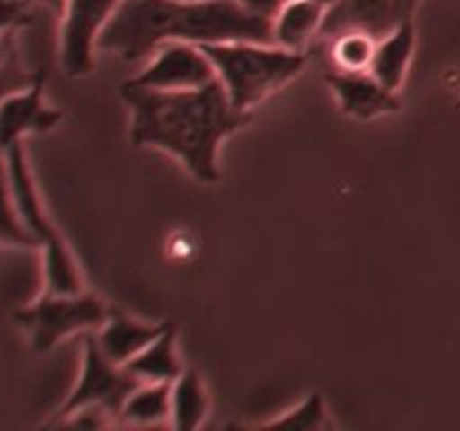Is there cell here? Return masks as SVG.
<instances>
[{
  "instance_id": "8",
  "label": "cell",
  "mask_w": 460,
  "mask_h": 431,
  "mask_svg": "<svg viewBox=\"0 0 460 431\" xmlns=\"http://www.w3.org/2000/svg\"><path fill=\"white\" fill-rule=\"evenodd\" d=\"M218 79L205 49L187 40L162 43L130 84L148 90H193Z\"/></svg>"
},
{
  "instance_id": "16",
  "label": "cell",
  "mask_w": 460,
  "mask_h": 431,
  "mask_svg": "<svg viewBox=\"0 0 460 431\" xmlns=\"http://www.w3.org/2000/svg\"><path fill=\"white\" fill-rule=\"evenodd\" d=\"M126 368L142 382H169L171 384L184 371L182 364H180L178 348H175L173 328H166L142 353L135 355L126 364Z\"/></svg>"
},
{
  "instance_id": "20",
  "label": "cell",
  "mask_w": 460,
  "mask_h": 431,
  "mask_svg": "<svg viewBox=\"0 0 460 431\" xmlns=\"http://www.w3.org/2000/svg\"><path fill=\"white\" fill-rule=\"evenodd\" d=\"M265 427H272V429L274 427H288V429H322V427H326L323 400L319 398V393H313L305 402L292 409L290 413L277 418V420H270Z\"/></svg>"
},
{
  "instance_id": "4",
  "label": "cell",
  "mask_w": 460,
  "mask_h": 431,
  "mask_svg": "<svg viewBox=\"0 0 460 431\" xmlns=\"http://www.w3.org/2000/svg\"><path fill=\"white\" fill-rule=\"evenodd\" d=\"M4 157H7L13 202H16V211L21 216L22 227L34 238L36 247L43 250L45 286H48L49 292H58V295L84 292V281H81V272L75 263V256H72L70 247L66 245L63 236L49 220L48 211H45L43 202L39 198V191H36L22 144L9 148Z\"/></svg>"
},
{
  "instance_id": "3",
  "label": "cell",
  "mask_w": 460,
  "mask_h": 431,
  "mask_svg": "<svg viewBox=\"0 0 460 431\" xmlns=\"http://www.w3.org/2000/svg\"><path fill=\"white\" fill-rule=\"evenodd\" d=\"M216 67L218 81L238 110H250L268 94L295 79L305 66L301 52H290L274 43L229 40L200 45Z\"/></svg>"
},
{
  "instance_id": "10",
  "label": "cell",
  "mask_w": 460,
  "mask_h": 431,
  "mask_svg": "<svg viewBox=\"0 0 460 431\" xmlns=\"http://www.w3.org/2000/svg\"><path fill=\"white\" fill-rule=\"evenodd\" d=\"M420 0H340L326 13L322 34L335 36L349 27H362L382 39L395 25L411 18Z\"/></svg>"
},
{
  "instance_id": "7",
  "label": "cell",
  "mask_w": 460,
  "mask_h": 431,
  "mask_svg": "<svg viewBox=\"0 0 460 431\" xmlns=\"http://www.w3.org/2000/svg\"><path fill=\"white\" fill-rule=\"evenodd\" d=\"M121 0H67L61 13V66L66 75L85 76L94 67V49Z\"/></svg>"
},
{
  "instance_id": "9",
  "label": "cell",
  "mask_w": 460,
  "mask_h": 431,
  "mask_svg": "<svg viewBox=\"0 0 460 431\" xmlns=\"http://www.w3.org/2000/svg\"><path fill=\"white\" fill-rule=\"evenodd\" d=\"M61 119V112L48 108L43 101V75L39 72L34 84L21 92L12 94L0 106V151L22 144L30 133L52 130Z\"/></svg>"
},
{
  "instance_id": "14",
  "label": "cell",
  "mask_w": 460,
  "mask_h": 431,
  "mask_svg": "<svg viewBox=\"0 0 460 431\" xmlns=\"http://www.w3.org/2000/svg\"><path fill=\"white\" fill-rule=\"evenodd\" d=\"M413 48H416V27L411 18L395 25L389 34L377 39L376 57L371 63V75L380 81L385 88L398 92L407 79L409 63H411Z\"/></svg>"
},
{
  "instance_id": "6",
  "label": "cell",
  "mask_w": 460,
  "mask_h": 431,
  "mask_svg": "<svg viewBox=\"0 0 460 431\" xmlns=\"http://www.w3.org/2000/svg\"><path fill=\"white\" fill-rule=\"evenodd\" d=\"M139 384H142V380H137L128 368L111 362L102 353L97 337H88L84 344V362H81L79 382H76L67 402L61 407L58 416L66 418L75 413L76 409L93 407V404L106 409L111 416H119L128 395Z\"/></svg>"
},
{
  "instance_id": "22",
  "label": "cell",
  "mask_w": 460,
  "mask_h": 431,
  "mask_svg": "<svg viewBox=\"0 0 460 431\" xmlns=\"http://www.w3.org/2000/svg\"><path fill=\"white\" fill-rule=\"evenodd\" d=\"M25 18L22 0H0V30L9 31Z\"/></svg>"
},
{
  "instance_id": "15",
  "label": "cell",
  "mask_w": 460,
  "mask_h": 431,
  "mask_svg": "<svg viewBox=\"0 0 460 431\" xmlns=\"http://www.w3.org/2000/svg\"><path fill=\"white\" fill-rule=\"evenodd\" d=\"M207 411H209V400L200 373L184 368L171 382V427L184 431L198 429L205 422Z\"/></svg>"
},
{
  "instance_id": "26",
  "label": "cell",
  "mask_w": 460,
  "mask_h": 431,
  "mask_svg": "<svg viewBox=\"0 0 460 431\" xmlns=\"http://www.w3.org/2000/svg\"><path fill=\"white\" fill-rule=\"evenodd\" d=\"M3 49H4V31L0 30V52H3Z\"/></svg>"
},
{
  "instance_id": "17",
  "label": "cell",
  "mask_w": 460,
  "mask_h": 431,
  "mask_svg": "<svg viewBox=\"0 0 460 431\" xmlns=\"http://www.w3.org/2000/svg\"><path fill=\"white\" fill-rule=\"evenodd\" d=\"M119 418L130 425H160L171 422L169 382H142L121 407Z\"/></svg>"
},
{
  "instance_id": "5",
  "label": "cell",
  "mask_w": 460,
  "mask_h": 431,
  "mask_svg": "<svg viewBox=\"0 0 460 431\" xmlns=\"http://www.w3.org/2000/svg\"><path fill=\"white\" fill-rule=\"evenodd\" d=\"M108 310L111 308L103 301L85 290L76 295L48 290L40 299L16 312V321L30 332L36 350H49L72 332L102 328L108 319Z\"/></svg>"
},
{
  "instance_id": "23",
  "label": "cell",
  "mask_w": 460,
  "mask_h": 431,
  "mask_svg": "<svg viewBox=\"0 0 460 431\" xmlns=\"http://www.w3.org/2000/svg\"><path fill=\"white\" fill-rule=\"evenodd\" d=\"M238 3H241L245 9H250L252 13H259V16L270 18V21H272L274 13L283 7L286 0H238Z\"/></svg>"
},
{
  "instance_id": "13",
  "label": "cell",
  "mask_w": 460,
  "mask_h": 431,
  "mask_svg": "<svg viewBox=\"0 0 460 431\" xmlns=\"http://www.w3.org/2000/svg\"><path fill=\"white\" fill-rule=\"evenodd\" d=\"M326 9L313 0H286L272 18V43L290 52H301L322 34Z\"/></svg>"
},
{
  "instance_id": "11",
  "label": "cell",
  "mask_w": 460,
  "mask_h": 431,
  "mask_svg": "<svg viewBox=\"0 0 460 431\" xmlns=\"http://www.w3.org/2000/svg\"><path fill=\"white\" fill-rule=\"evenodd\" d=\"M326 81L331 84L341 110L358 119H373L400 110L402 106L398 92L385 88L371 72H344L335 67L328 72Z\"/></svg>"
},
{
  "instance_id": "24",
  "label": "cell",
  "mask_w": 460,
  "mask_h": 431,
  "mask_svg": "<svg viewBox=\"0 0 460 431\" xmlns=\"http://www.w3.org/2000/svg\"><path fill=\"white\" fill-rule=\"evenodd\" d=\"M34 3L45 4V7L52 9V12L57 13V16H61L63 9H66V3H67V0H34Z\"/></svg>"
},
{
  "instance_id": "21",
  "label": "cell",
  "mask_w": 460,
  "mask_h": 431,
  "mask_svg": "<svg viewBox=\"0 0 460 431\" xmlns=\"http://www.w3.org/2000/svg\"><path fill=\"white\" fill-rule=\"evenodd\" d=\"M39 75H30L25 67L18 63L13 52H0V106L7 97L30 88Z\"/></svg>"
},
{
  "instance_id": "1",
  "label": "cell",
  "mask_w": 460,
  "mask_h": 431,
  "mask_svg": "<svg viewBox=\"0 0 460 431\" xmlns=\"http://www.w3.org/2000/svg\"><path fill=\"white\" fill-rule=\"evenodd\" d=\"M121 97L130 106L135 146H155L178 157L200 182L218 180V148L247 124L218 79L193 90H148L126 81Z\"/></svg>"
},
{
  "instance_id": "12",
  "label": "cell",
  "mask_w": 460,
  "mask_h": 431,
  "mask_svg": "<svg viewBox=\"0 0 460 431\" xmlns=\"http://www.w3.org/2000/svg\"><path fill=\"white\" fill-rule=\"evenodd\" d=\"M169 328V323H146L128 317L121 310H108V319L103 321L102 330L97 335V344L102 353L111 362L126 366L137 353H142L153 339L162 335Z\"/></svg>"
},
{
  "instance_id": "18",
  "label": "cell",
  "mask_w": 460,
  "mask_h": 431,
  "mask_svg": "<svg viewBox=\"0 0 460 431\" xmlns=\"http://www.w3.org/2000/svg\"><path fill=\"white\" fill-rule=\"evenodd\" d=\"M377 36L362 27H349V30L335 34L331 48V58L337 70L344 72H368L373 57H376Z\"/></svg>"
},
{
  "instance_id": "25",
  "label": "cell",
  "mask_w": 460,
  "mask_h": 431,
  "mask_svg": "<svg viewBox=\"0 0 460 431\" xmlns=\"http://www.w3.org/2000/svg\"><path fill=\"white\" fill-rule=\"evenodd\" d=\"M313 3L322 4V7L326 9V12H331L332 7H337V4H340V0H313Z\"/></svg>"
},
{
  "instance_id": "2",
  "label": "cell",
  "mask_w": 460,
  "mask_h": 431,
  "mask_svg": "<svg viewBox=\"0 0 460 431\" xmlns=\"http://www.w3.org/2000/svg\"><path fill=\"white\" fill-rule=\"evenodd\" d=\"M272 43V21L238 0H121L99 36V49L135 63L162 43Z\"/></svg>"
},
{
  "instance_id": "19",
  "label": "cell",
  "mask_w": 460,
  "mask_h": 431,
  "mask_svg": "<svg viewBox=\"0 0 460 431\" xmlns=\"http://www.w3.org/2000/svg\"><path fill=\"white\" fill-rule=\"evenodd\" d=\"M0 242L7 245H22V247H36L34 238L30 236L21 223V216L16 211V202H13L12 193V180H9L7 157L0 151Z\"/></svg>"
}]
</instances>
